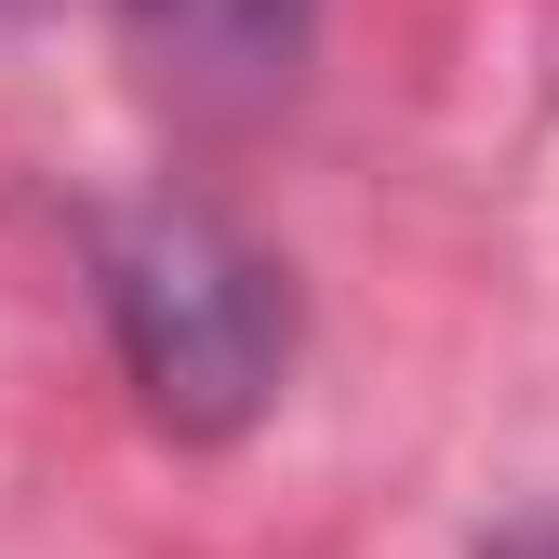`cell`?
<instances>
[{"mask_svg": "<svg viewBox=\"0 0 559 559\" xmlns=\"http://www.w3.org/2000/svg\"><path fill=\"white\" fill-rule=\"evenodd\" d=\"M94 280H107V333L133 400L174 440H240L253 413L294 386V280H280L227 214L200 200H133L94 227Z\"/></svg>", "mask_w": 559, "mask_h": 559, "instance_id": "6da1fadb", "label": "cell"}, {"mask_svg": "<svg viewBox=\"0 0 559 559\" xmlns=\"http://www.w3.org/2000/svg\"><path fill=\"white\" fill-rule=\"evenodd\" d=\"M133 14H147V40L174 67H200V81H227V94H266V81H294L320 0H133Z\"/></svg>", "mask_w": 559, "mask_h": 559, "instance_id": "7a4b0ae2", "label": "cell"}, {"mask_svg": "<svg viewBox=\"0 0 559 559\" xmlns=\"http://www.w3.org/2000/svg\"><path fill=\"white\" fill-rule=\"evenodd\" d=\"M479 559H559V520H546V533H507V546H479Z\"/></svg>", "mask_w": 559, "mask_h": 559, "instance_id": "3957f363", "label": "cell"}]
</instances>
